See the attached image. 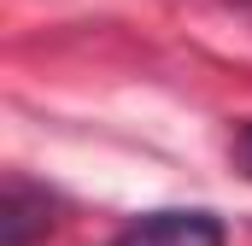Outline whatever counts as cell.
Returning a JSON list of instances; mask_svg holds the SVG:
<instances>
[{"instance_id":"cell-3","label":"cell","mask_w":252,"mask_h":246,"mask_svg":"<svg viewBox=\"0 0 252 246\" xmlns=\"http://www.w3.org/2000/svg\"><path fill=\"white\" fill-rule=\"evenodd\" d=\"M235 158H241V170L252 176V123L241 129V141H235Z\"/></svg>"},{"instance_id":"cell-2","label":"cell","mask_w":252,"mask_h":246,"mask_svg":"<svg viewBox=\"0 0 252 246\" xmlns=\"http://www.w3.org/2000/svg\"><path fill=\"white\" fill-rule=\"evenodd\" d=\"M47 229H53V199L24 187V182H12L6 199H0V246H30Z\"/></svg>"},{"instance_id":"cell-1","label":"cell","mask_w":252,"mask_h":246,"mask_svg":"<svg viewBox=\"0 0 252 246\" xmlns=\"http://www.w3.org/2000/svg\"><path fill=\"white\" fill-rule=\"evenodd\" d=\"M112 246H223V223L211 211H153L129 223Z\"/></svg>"}]
</instances>
